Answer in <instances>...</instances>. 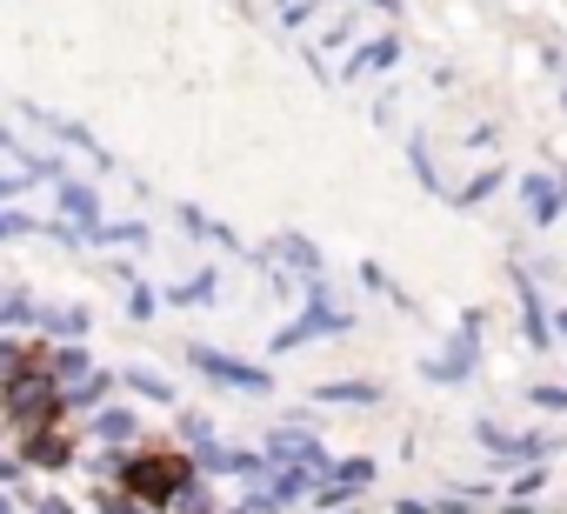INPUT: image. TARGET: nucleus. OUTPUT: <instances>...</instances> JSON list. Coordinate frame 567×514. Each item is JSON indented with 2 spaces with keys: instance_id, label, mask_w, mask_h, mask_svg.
<instances>
[{
  "instance_id": "1",
  "label": "nucleus",
  "mask_w": 567,
  "mask_h": 514,
  "mask_svg": "<svg viewBox=\"0 0 567 514\" xmlns=\"http://www.w3.org/2000/svg\"><path fill=\"white\" fill-rule=\"evenodd\" d=\"M328 295H334V288L315 275V281L301 288V301H308V308H301V321H288V328H280L267 348H274V354H295L301 341H321V335H354V315H348V308H334Z\"/></svg>"
},
{
  "instance_id": "15",
  "label": "nucleus",
  "mask_w": 567,
  "mask_h": 514,
  "mask_svg": "<svg viewBox=\"0 0 567 514\" xmlns=\"http://www.w3.org/2000/svg\"><path fill=\"white\" fill-rule=\"evenodd\" d=\"M374 68H394V41H388V34H381V41H368V48L341 68V81H361V74H374Z\"/></svg>"
},
{
  "instance_id": "4",
  "label": "nucleus",
  "mask_w": 567,
  "mask_h": 514,
  "mask_svg": "<svg viewBox=\"0 0 567 514\" xmlns=\"http://www.w3.org/2000/svg\"><path fill=\"white\" fill-rule=\"evenodd\" d=\"M481 328H487V315L474 308V315L461 321V335L447 341V354H427V361H421V374H427V381H441V388H447V381H467V374L481 368Z\"/></svg>"
},
{
  "instance_id": "37",
  "label": "nucleus",
  "mask_w": 567,
  "mask_h": 514,
  "mask_svg": "<svg viewBox=\"0 0 567 514\" xmlns=\"http://www.w3.org/2000/svg\"><path fill=\"white\" fill-rule=\"evenodd\" d=\"M560 101H567V94H560Z\"/></svg>"
},
{
  "instance_id": "8",
  "label": "nucleus",
  "mask_w": 567,
  "mask_h": 514,
  "mask_svg": "<svg viewBox=\"0 0 567 514\" xmlns=\"http://www.w3.org/2000/svg\"><path fill=\"white\" fill-rule=\"evenodd\" d=\"M514 295H520V328H527V341L547 354V348H554V321H547L540 288H534V275H527V268H514Z\"/></svg>"
},
{
  "instance_id": "6",
  "label": "nucleus",
  "mask_w": 567,
  "mask_h": 514,
  "mask_svg": "<svg viewBox=\"0 0 567 514\" xmlns=\"http://www.w3.org/2000/svg\"><path fill=\"white\" fill-rule=\"evenodd\" d=\"M474 434H481V448H487L494 461H507V467H534V461L554 454V441H540V434H507V428H494V421H481Z\"/></svg>"
},
{
  "instance_id": "13",
  "label": "nucleus",
  "mask_w": 567,
  "mask_h": 514,
  "mask_svg": "<svg viewBox=\"0 0 567 514\" xmlns=\"http://www.w3.org/2000/svg\"><path fill=\"white\" fill-rule=\"evenodd\" d=\"M87 234H94V240H101V247H154V240H147V227H141V220H94V227H87Z\"/></svg>"
},
{
  "instance_id": "31",
  "label": "nucleus",
  "mask_w": 567,
  "mask_h": 514,
  "mask_svg": "<svg viewBox=\"0 0 567 514\" xmlns=\"http://www.w3.org/2000/svg\"><path fill=\"white\" fill-rule=\"evenodd\" d=\"M34 514H74V501L68 494H48V501H34Z\"/></svg>"
},
{
  "instance_id": "16",
  "label": "nucleus",
  "mask_w": 567,
  "mask_h": 514,
  "mask_svg": "<svg viewBox=\"0 0 567 514\" xmlns=\"http://www.w3.org/2000/svg\"><path fill=\"white\" fill-rule=\"evenodd\" d=\"M214 288H220V275H194V281L167 288V308H207V301H214Z\"/></svg>"
},
{
  "instance_id": "32",
  "label": "nucleus",
  "mask_w": 567,
  "mask_h": 514,
  "mask_svg": "<svg viewBox=\"0 0 567 514\" xmlns=\"http://www.w3.org/2000/svg\"><path fill=\"white\" fill-rule=\"evenodd\" d=\"M0 481H8V487L21 481V461H14V454H0Z\"/></svg>"
},
{
  "instance_id": "12",
  "label": "nucleus",
  "mask_w": 567,
  "mask_h": 514,
  "mask_svg": "<svg viewBox=\"0 0 567 514\" xmlns=\"http://www.w3.org/2000/svg\"><path fill=\"white\" fill-rule=\"evenodd\" d=\"M174 220H181L187 234H200V240H220L227 254H240V240H234V227H227V220H207L200 207H174Z\"/></svg>"
},
{
  "instance_id": "10",
  "label": "nucleus",
  "mask_w": 567,
  "mask_h": 514,
  "mask_svg": "<svg viewBox=\"0 0 567 514\" xmlns=\"http://www.w3.org/2000/svg\"><path fill=\"white\" fill-rule=\"evenodd\" d=\"M54 201H61V214H68V227H81V234H87V227L101 220V194H94L87 181H68V174H61V187H54Z\"/></svg>"
},
{
  "instance_id": "18",
  "label": "nucleus",
  "mask_w": 567,
  "mask_h": 514,
  "mask_svg": "<svg viewBox=\"0 0 567 514\" xmlns=\"http://www.w3.org/2000/svg\"><path fill=\"white\" fill-rule=\"evenodd\" d=\"M48 374H54V381H81V374H87V348H81V341H68V348H54V361H48Z\"/></svg>"
},
{
  "instance_id": "34",
  "label": "nucleus",
  "mask_w": 567,
  "mask_h": 514,
  "mask_svg": "<svg viewBox=\"0 0 567 514\" xmlns=\"http://www.w3.org/2000/svg\"><path fill=\"white\" fill-rule=\"evenodd\" d=\"M0 154H21V147H14V134H0Z\"/></svg>"
},
{
  "instance_id": "25",
  "label": "nucleus",
  "mask_w": 567,
  "mask_h": 514,
  "mask_svg": "<svg viewBox=\"0 0 567 514\" xmlns=\"http://www.w3.org/2000/svg\"><path fill=\"white\" fill-rule=\"evenodd\" d=\"M181 434H187V441H194L200 454L214 448V421H207V414H181Z\"/></svg>"
},
{
  "instance_id": "7",
  "label": "nucleus",
  "mask_w": 567,
  "mask_h": 514,
  "mask_svg": "<svg viewBox=\"0 0 567 514\" xmlns=\"http://www.w3.org/2000/svg\"><path fill=\"white\" fill-rule=\"evenodd\" d=\"M520 207H527V220H534V227H554V220H560V207H567L560 174H527V181H520Z\"/></svg>"
},
{
  "instance_id": "14",
  "label": "nucleus",
  "mask_w": 567,
  "mask_h": 514,
  "mask_svg": "<svg viewBox=\"0 0 567 514\" xmlns=\"http://www.w3.org/2000/svg\"><path fill=\"white\" fill-rule=\"evenodd\" d=\"M114 381H121V388H134V394H147V401H181V394H174V381H167V374H154V368H121Z\"/></svg>"
},
{
  "instance_id": "28",
  "label": "nucleus",
  "mask_w": 567,
  "mask_h": 514,
  "mask_svg": "<svg viewBox=\"0 0 567 514\" xmlns=\"http://www.w3.org/2000/svg\"><path fill=\"white\" fill-rule=\"evenodd\" d=\"M154 308H161V301H154L147 288H127V315H134V321H154Z\"/></svg>"
},
{
  "instance_id": "36",
  "label": "nucleus",
  "mask_w": 567,
  "mask_h": 514,
  "mask_svg": "<svg viewBox=\"0 0 567 514\" xmlns=\"http://www.w3.org/2000/svg\"><path fill=\"white\" fill-rule=\"evenodd\" d=\"M341 514H354V507H341Z\"/></svg>"
},
{
  "instance_id": "26",
  "label": "nucleus",
  "mask_w": 567,
  "mask_h": 514,
  "mask_svg": "<svg viewBox=\"0 0 567 514\" xmlns=\"http://www.w3.org/2000/svg\"><path fill=\"white\" fill-rule=\"evenodd\" d=\"M34 315H41V308H34L21 288H14V295H0V321H34Z\"/></svg>"
},
{
  "instance_id": "3",
  "label": "nucleus",
  "mask_w": 567,
  "mask_h": 514,
  "mask_svg": "<svg viewBox=\"0 0 567 514\" xmlns=\"http://www.w3.org/2000/svg\"><path fill=\"white\" fill-rule=\"evenodd\" d=\"M315 494V474H301V467H267L254 487H247V501L234 507V514H280V507H295V501H308Z\"/></svg>"
},
{
  "instance_id": "33",
  "label": "nucleus",
  "mask_w": 567,
  "mask_h": 514,
  "mask_svg": "<svg viewBox=\"0 0 567 514\" xmlns=\"http://www.w3.org/2000/svg\"><path fill=\"white\" fill-rule=\"evenodd\" d=\"M554 341H567V308H560V315H554Z\"/></svg>"
},
{
  "instance_id": "11",
  "label": "nucleus",
  "mask_w": 567,
  "mask_h": 514,
  "mask_svg": "<svg viewBox=\"0 0 567 514\" xmlns=\"http://www.w3.org/2000/svg\"><path fill=\"white\" fill-rule=\"evenodd\" d=\"M315 401H334V408H374L381 388H374V381H321Z\"/></svg>"
},
{
  "instance_id": "2",
  "label": "nucleus",
  "mask_w": 567,
  "mask_h": 514,
  "mask_svg": "<svg viewBox=\"0 0 567 514\" xmlns=\"http://www.w3.org/2000/svg\"><path fill=\"white\" fill-rule=\"evenodd\" d=\"M260 454H267V467H301V474H315V481H328V474H334L328 441H315L308 428H274Z\"/></svg>"
},
{
  "instance_id": "20",
  "label": "nucleus",
  "mask_w": 567,
  "mask_h": 514,
  "mask_svg": "<svg viewBox=\"0 0 567 514\" xmlns=\"http://www.w3.org/2000/svg\"><path fill=\"white\" fill-rule=\"evenodd\" d=\"M501 181H507V174H501V167H487V174H474V181H467V187H461L454 201H461V207H474V201H487V194H494Z\"/></svg>"
},
{
  "instance_id": "30",
  "label": "nucleus",
  "mask_w": 567,
  "mask_h": 514,
  "mask_svg": "<svg viewBox=\"0 0 567 514\" xmlns=\"http://www.w3.org/2000/svg\"><path fill=\"white\" fill-rule=\"evenodd\" d=\"M101 514H141V501H134V494H107Z\"/></svg>"
},
{
  "instance_id": "21",
  "label": "nucleus",
  "mask_w": 567,
  "mask_h": 514,
  "mask_svg": "<svg viewBox=\"0 0 567 514\" xmlns=\"http://www.w3.org/2000/svg\"><path fill=\"white\" fill-rule=\"evenodd\" d=\"M28 448H34V461H41V467H68V461H74V454H68V441H54V434H34Z\"/></svg>"
},
{
  "instance_id": "9",
  "label": "nucleus",
  "mask_w": 567,
  "mask_h": 514,
  "mask_svg": "<svg viewBox=\"0 0 567 514\" xmlns=\"http://www.w3.org/2000/svg\"><path fill=\"white\" fill-rule=\"evenodd\" d=\"M267 261H274V268H295V275H308V281H315V275L328 268V254H321V247H315L308 234H280Z\"/></svg>"
},
{
  "instance_id": "35",
  "label": "nucleus",
  "mask_w": 567,
  "mask_h": 514,
  "mask_svg": "<svg viewBox=\"0 0 567 514\" xmlns=\"http://www.w3.org/2000/svg\"><path fill=\"white\" fill-rule=\"evenodd\" d=\"M0 514H21V507H14V501H8V494H0Z\"/></svg>"
},
{
  "instance_id": "5",
  "label": "nucleus",
  "mask_w": 567,
  "mask_h": 514,
  "mask_svg": "<svg viewBox=\"0 0 567 514\" xmlns=\"http://www.w3.org/2000/svg\"><path fill=\"white\" fill-rule=\"evenodd\" d=\"M187 361H194L214 388H234V394H267V388H274V374H267V368L234 361V354H220V348H207V341H194V348H187Z\"/></svg>"
},
{
  "instance_id": "24",
  "label": "nucleus",
  "mask_w": 567,
  "mask_h": 514,
  "mask_svg": "<svg viewBox=\"0 0 567 514\" xmlns=\"http://www.w3.org/2000/svg\"><path fill=\"white\" fill-rule=\"evenodd\" d=\"M361 281H368V288H374V295H388V301H394V308H414V301H408V295H401V288H394V275H381V268H374V261H368V268H361Z\"/></svg>"
},
{
  "instance_id": "19",
  "label": "nucleus",
  "mask_w": 567,
  "mask_h": 514,
  "mask_svg": "<svg viewBox=\"0 0 567 514\" xmlns=\"http://www.w3.org/2000/svg\"><path fill=\"white\" fill-rule=\"evenodd\" d=\"M94 434H101V441H134L141 428H134L127 408H101V414H94Z\"/></svg>"
},
{
  "instance_id": "22",
  "label": "nucleus",
  "mask_w": 567,
  "mask_h": 514,
  "mask_svg": "<svg viewBox=\"0 0 567 514\" xmlns=\"http://www.w3.org/2000/svg\"><path fill=\"white\" fill-rule=\"evenodd\" d=\"M534 494H547V461H534V467L514 474V501H534Z\"/></svg>"
},
{
  "instance_id": "27",
  "label": "nucleus",
  "mask_w": 567,
  "mask_h": 514,
  "mask_svg": "<svg viewBox=\"0 0 567 514\" xmlns=\"http://www.w3.org/2000/svg\"><path fill=\"white\" fill-rule=\"evenodd\" d=\"M28 181H34V167H0V201H14V194H28Z\"/></svg>"
},
{
  "instance_id": "23",
  "label": "nucleus",
  "mask_w": 567,
  "mask_h": 514,
  "mask_svg": "<svg viewBox=\"0 0 567 514\" xmlns=\"http://www.w3.org/2000/svg\"><path fill=\"white\" fill-rule=\"evenodd\" d=\"M28 234H41V220H28V214H14V207H0V247H8V240H28Z\"/></svg>"
},
{
  "instance_id": "17",
  "label": "nucleus",
  "mask_w": 567,
  "mask_h": 514,
  "mask_svg": "<svg viewBox=\"0 0 567 514\" xmlns=\"http://www.w3.org/2000/svg\"><path fill=\"white\" fill-rule=\"evenodd\" d=\"M34 321H41L48 335H68V341H81V335H87V308H41Z\"/></svg>"
},
{
  "instance_id": "29",
  "label": "nucleus",
  "mask_w": 567,
  "mask_h": 514,
  "mask_svg": "<svg viewBox=\"0 0 567 514\" xmlns=\"http://www.w3.org/2000/svg\"><path fill=\"white\" fill-rule=\"evenodd\" d=\"M534 408L540 414H567V388H534Z\"/></svg>"
}]
</instances>
